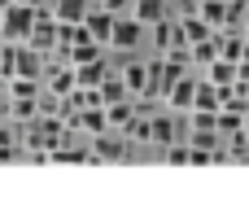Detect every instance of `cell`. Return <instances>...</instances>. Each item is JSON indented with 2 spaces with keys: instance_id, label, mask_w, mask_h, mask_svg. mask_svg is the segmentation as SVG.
I'll list each match as a JSON object with an SVG mask.
<instances>
[{
  "instance_id": "1",
  "label": "cell",
  "mask_w": 249,
  "mask_h": 210,
  "mask_svg": "<svg viewBox=\"0 0 249 210\" xmlns=\"http://www.w3.org/2000/svg\"><path fill=\"white\" fill-rule=\"evenodd\" d=\"M31 26H35V9L22 4V0H9L4 13H0V39L4 44H26Z\"/></svg>"
},
{
  "instance_id": "2",
  "label": "cell",
  "mask_w": 249,
  "mask_h": 210,
  "mask_svg": "<svg viewBox=\"0 0 249 210\" xmlns=\"http://www.w3.org/2000/svg\"><path fill=\"white\" fill-rule=\"evenodd\" d=\"M144 35H149V26H144L136 13H118V18H114V35H109V48H114V53H136Z\"/></svg>"
},
{
  "instance_id": "3",
  "label": "cell",
  "mask_w": 249,
  "mask_h": 210,
  "mask_svg": "<svg viewBox=\"0 0 249 210\" xmlns=\"http://www.w3.org/2000/svg\"><path fill=\"white\" fill-rule=\"evenodd\" d=\"M26 44H31L35 53H44V57H53V53H57V18H53V9H48V4H39V9H35V26H31Z\"/></svg>"
},
{
  "instance_id": "4",
  "label": "cell",
  "mask_w": 249,
  "mask_h": 210,
  "mask_svg": "<svg viewBox=\"0 0 249 210\" xmlns=\"http://www.w3.org/2000/svg\"><path fill=\"white\" fill-rule=\"evenodd\" d=\"M92 162H127L131 158V140L123 136V132H101V136H92Z\"/></svg>"
},
{
  "instance_id": "5",
  "label": "cell",
  "mask_w": 249,
  "mask_h": 210,
  "mask_svg": "<svg viewBox=\"0 0 249 210\" xmlns=\"http://www.w3.org/2000/svg\"><path fill=\"white\" fill-rule=\"evenodd\" d=\"M149 35H153V48H158V53L188 48V39H184V26H179V18H175V13H166L162 22H153V26H149Z\"/></svg>"
},
{
  "instance_id": "6",
  "label": "cell",
  "mask_w": 249,
  "mask_h": 210,
  "mask_svg": "<svg viewBox=\"0 0 249 210\" xmlns=\"http://www.w3.org/2000/svg\"><path fill=\"white\" fill-rule=\"evenodd\" d=\"M193 92H197V75H179L171 88H166V96H162V105L179 118V114H188L193 110Z\"/></svg>"
},
{
  "instance_id": "7",
  "label": "cell",
  "mask_w": 249,
  "mask_h": 210,
  "mask_svg": "<svg viewBox=\"0 0 249 210\" xmlns=\"http://www.w3.org/2000/svg\"><path fill=\"white\" fill-rule=\"evenodd\" d=\"M114 18H118V13H109V9H101V4H92V9H88V18H83V31H88V39H96V44H105V48H109Z\"/></svg>"
},
{
  "instance_id": "8",
  "label": "cell",
  "mask_w": 249,
  "mask_h": 210,
  "mask_svg": "<svg viewBox=\"0 0 249 210\" xmlns=\"http://www.w3.org/2000/svg\"><path fill=\"white\" fill-rule=\"evenodd\" d=\"M201 79H210L214 88H232L236 83V61L232 57H214L210 66H201Z\"/></svg>"
},
{
  "instance_id": "9",
  "label": "cell",
  "mask_w": 249,
  "mask_h": 210,
  "mask_svg": "<svg viewBox=\"0 0 249 210\" xmlns=\"http://www.w3.org/2000/svg\"><path fill=\"white\" fill-rule=\"evenodd\" d=\"M118 75H123V83H127L131 96H149V61H127Z\"/></svg>"
},
{
  "instance_id": "10",
  "label": "cell",
  "mask_w": 249,
  "mask_h": 210,
  "mask_svg": "<svg viewBox=\"0 0 249 210\" xmlns=\"http://www.w3.org/2000/svg\"><path fill=\"white\" fill-rule=\"evenodd\" d=\"M219 105H223V92L210 83V79H201L197 75V92H193V110H206V114H219ZM188 110V114H193Z\"/></svg>"
},
{
  "instance_id": "11",
  "label": "cell",
  "mask_w": 249,
  "mask_h": 210,
  "mask_svg": "<svg viewBox=\"0 0 249 210\" xmlns=\"http://www.w3.org/2000/svg\"><path fill=\"white\" fill-rule=\"evenodd\" d=\"M109 75V66H105V57H96V61H83V66H74V88H101V79Z\"/></svg>"
},
{
  "instance_id": "12",
  "label": "cell",
  "mask_w": 249,
  "mask_h": 210,
  "mask_svg": "<svg viewBox=\"0 0 249 210\" xmlns=\"http://www.w3.org/2000/svg\"><path fill=\"white\" fill-rule=\"evenodd\" d=\"M171 140H175V114L171 110H153V136H149V145L166 149Z\"/></svg>"
},
{
  "instance_id": "13",
  "label": "cell",
  "mask_w": 249,
  "mask_h": 210,
  "mask_svg": "<svg viewBox=\"0 0 249 210\" xmlns=\"http://www.w3.org/2000/svg\"><path fill=\"white\" fill-rule=\"evenodd\" d=\"M48 9H53L57 22H83L88 9H92V0H48Z\"/></svg>"
},
{
  "instance_id": "14",
  "label": "cell",
  "mask_w": 249,
  "mask_h": 210,
  "mask_svg": "<svg viewBox=\"0 0 249 210\" xmlns=\"http://www.w3.org/2000/svg\"><path fill=\"white\" fill-rule=\"evenodd\" d=\"M57 57H66L70 66H83V61H96V57H105V44H96V39H83V44H74V48H66V53H57Z\"/></svg>"
},
{
  "instance_id": "15",
  "label": "cell",
  "mask_w": 249,
  "mask_h": 210,
  "mask_svg": "<svg viewBox=\"0 0 249 210\" xmlns=\"http://www.w3.org/2000/svg\"><path fill=\"white\" fill-rule=\"evenodd\" d=\"M123 136L131 140V145H149V136H153V114H131V123L123 127Z\"/></svg>"
},
{
  "instance_id": "16",
  "label": "cell",
  "mask_w": 249,
  "mask_h": 210,
  "mask_svg": "<svg viewBox=\"0 0 249 210\" xmlns=\"http://www.w3.org/2000/svg\"><path fill=\"white\" fill-rule=\"evenodd\" d=\"M96 96H101V105H114V101H127L131 92H127L123 75H105V79H101V88H96Z\"/></svg>"
},
{
  "instance_id": "17",
  "label": "cell",
  "mask_w": 249,
  "mask_h": 210,
  "mask_svg": "<svg viewBox=\"0 0 249 210\" xmlns=\"http://www.w3.org/2000/svg\"><path fill=\"white\" fill-rule=\"evenodd\" d=\"M131 114H136V101H131V96H127V101L105 105V123H109V132H123V127L131 123Z\"/></svg>"
},
{
  "instance_id": "18",
  "label": "cell",
  "mask_w": 249,
  "mask_h": 210,
  "mask_svg": "<svg viewBox=\"0 0 249 210\" xmlns=\"http://www.w3.org/2000/svg\"><path fill=\"white\" fill-rule=\"evenodd\" d=\"M131 13H136L144 26H153V22H162V18L171 13V4H166V0H136V4H131Z\"/></svg>"
},
{
  "instance_id": "19",
  "label": "cell",
  "mask_w": 249,
  "mask_h": 210,
  "mask_svg": "<svg viewBox=\"0 0 249 210\" xmlns=\"http://www.w3.org/2000/svg\"><path fill=\"white\" fill-rule=\"evenodd\" d=\"M179 26H184V39H188V44H197V39H210V35H214V26H210L201 13H188V18H179Z\"/></svg>"
},
{
  "instance_id": "20",
  "label": "cell",
  "mask_w": 249,
  "mask_h": 210,
  "mask_svg": "<svg viewBox=\"0 0 249 210\" xmlns=\"http://www.w3.org/2000/svg\"><path fill=\"white\" fill-rule=\"evenodd\" d=\"M214 132L228 140V136H236V132H245V114L241 110H219L214 114Z\"/></svg>"
},
{
  "instance_id": "21",
  "label": "cell",
  "mask_w": 249,
  "mask_h": 210,
  "mask_svg": "<svg viewBox=\"0 0 249 210\" xmlns=\"http://www.w3.org/2000/svg\"><path fill=\"white\" fill-rule=\"evenodd\" d=\"M197 13H201V18L219 31V26L228 22V0H201V4H197Z\"/></svg>"
},
{
  "instance_id": "22",
  "label": "cell",
  "mask_w": 249,
  "mask_h": 210,
  "mask_svg": "<svg viewBox=\"0 0 249 210\" xmlns=\"http://www.w3.org/2000/svg\"><path fill=\"white\" fill-rule=\"evenodd\" d=\"M4 96H39V79H22V75H13V79L4 83Z\"/></svg>"
},
{
  "instance_id": "23",
  "label": "cell",
  "mask_w": 249,
  "mask_h": 210,
  "mask_svg": "<svg viewBox=\"0 0 249 210\" xmlns=\"http://www.w3.org/2000/svg\"><path fill=\"white\" fill-rule=\"evenodd\" d=\"M162 158H166L171 167H188V140H171V145L162 149Z\"/></svg>"
},
{
  "instance_id": "24",
  "label": "cell",
  "mask_w": 249,
  "mask_h": 210,
  "mask_svg": "<svg viewBox=\"0 0 249 210\" xmlns=\"http://www.w3.org/2000/svg\"><path fill=\"white\" fill-rule=\"evenodd\" d=\"M166 4H171V13H175V18H188V13H197V4H201V0H166Z\"/></svg>"
},
{
  "instance_id": "25",
  "label": "cell",
  "mask_w": 249,
  "mask_h": 210,
  "mask_svg": "<svg viewBox=\"0 0 249 210\" xmlns=\"http://www.w3.org/2000/svg\"><path fill=\"white\" fill-rule=\"evenodd\" d=\"M22 4H31V9H39V4H48V0H22Z\"/></svg>"
},
{
  "instance_id": "26",
  "label": "cell",
  "mask_w": 249,
  "mask_h": 210,
  "mask_svg": "<svg viewBox=\"0 0 249 210\" xmlns=\"http://www.w3.org/2000/svg\"><path fill=\"white\" fill-rule=\"evenodd\" d=\"M245 136H249V110H245Z\"/></svg>"
},
{
  "instance_id": "27",
  "label": "cell",
  "mask_w": 249,
  "mask_h": 210,
  "mask_svg": "<svg viewBox=\"0 0 249 210\" xmlns=\"http://www.w3.org/2000/svg\"><path fill=\"white\" fill-rule=\"evenodd\" d=\"M245 39H249V22H245Z\"/></svg>"
},
{
  "instance_id": "28",
  "label": "cell",
  "mask_w": 249,
  "mask_h": 210,
  "mask_svg": "<svg viewBox=\"0 0 249 210\" xmlns=\"http://www.w3.org/2000/svg\"><path fill=\"white\" fill-rule=\"evenodd\" d=\"M4 4H9V0H0V9H4Z\"/></svg>"
},
{
  "instance_id": "29",
  "label": "cell",
  "mask_w": 249,
  "mask_h": 210,
  "mask_svg": "<svg viewBox=\"0 0 249 210\" xmlns=\"http://www.w3.org/2000/svg\"><path fill=\"white\" fill-rule=\"evenodd\" d=\"M0 13H4V9H0Z\"/></svg>"
}]
</instances>
